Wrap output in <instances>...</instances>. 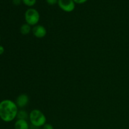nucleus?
Listing matches in <instances>:
<instances>
[{
	"label": "nucleus",
	"mask_w": 129,
	"mask_h": 129,
	"mask_svg": "<svg viewBox=\"0 0 129 129\" xmlns=\"http://www.w3.org/2000/svg\"><path fill=\"white\" fill-rule=\"evenodd\" d=\"M18 107L16 103L11 100L6 99L0 102V118L8 123L13 121L17 117Z\"/></svg>",
	"instance_id": "f257e3e1"
},
{
	"label": "nucleus",
	"mask_w": 129,
	"mask_h": 129,
	"mask_svg": "<svg viewBox=\"0 0 129 129\" xmlns=\"http://www.w3.org/2000/svg\"><path fill=\"white\" fill-rule=\"evenodd\" d=\"M29 119L31 124L35 127H43L46 123L47 118L40 110L34 109L29 114Z\"/></svg>",
	"instance_id": "f03ea898"
},
{
	"label": "nucleus",
	"mask_w": 129,
	"mask_h": 129,
	"mask_svg": "<svg viewBox=\"0 0 129 129\" xmlns=\"http://www.w3.org/2000/svg\"><path fill=\"white\" fill-rule=\"evenodd\" d=\"M25 20L26 23L30 26L38 25L40 20V14L39 11L34 8H29L25 13Z\"/></svg>",
	"instance_id": "7ed1b4c3"
},
{
	"label": "nucleus",
	"mask_w": 129,
	"mask_h": 129,
	"mask_svg": "<svg viewBox=\"0 0 129 129\" xmlns=\"http://www.w3.org/2000/svg\"><path fill=\"white\" fill-rule=\"evenodd\" d=\"M58 5L65 12H72L75 8V3L73 0H58Z\"/></svg>",
	"instance_id": "20e7f679"
},
{
	"label": "nucleus",
	"mask_w": 129,
	"mask_h": 129,
	"mask_svg": "<svg viewBox=\"0 0 129 129\" xmlns=\"http://www.w3.org/2000/svg\"><path fill=\"white\" fill-rule=\"evenodd\" d=\"M33 35L37 39H42L47 35V30L44 26L41 25H37L31 29Z\"/></svg>",
	"instance_id": "39448f33"
},
{
	"label": "nucleus",
	"mask_w": 129,
	"mask_h": 129,
	"mask_svg": "<svg viewBox=\"0 0 129 129\" xmlns=\"http://www.w3.org/2000/svg\"><path fill=\"white\" fill-rule=\"evenodd\" d=\"M29 102V97L26 94H21L16 98L15 103L18 108H23L26 107Z\"/></svg>",
	"instance_id": "423d86ee"
},
{
	"label": "nucleus",
	"mask_w": 129,
	"mask_h": 129,
	"mask_svg": "<svg viewBox=\"0 0 129 129\" xmlns=\"http://www.w3.org/2000/svg\"><path fill=\"white\" fill-rule=\"evenodd\" d=\"M29 124L26 120L17 119L14 124L15 129H29Z\"/></svg>",
	"instance_id": "0eeeda50"
},
{
	"label": "nucleus",
	"mask_w": 129,
	"mask_h": 129,
	"mask_svg": "<svg viewBox=\"0 0 129 129\" xmlns=\"http://www.w3.org/2000/svg\"><path fill=\"white\" fill-rule=\"evenodd\" d=\"M31 29L32 28H31L30 25H29L27 23H24L20 27V31L23 35H26L30 34V31H31Z\"/></svg>",
	"instance_id": "6e6552de"
},
{
	"label": "nucleus",
	"mask_w": 129,
	"mask_h": 129,
	"mask_svg": "<svg viewBox=\"0 0 129 129\" xmlns=\"http://www.w3.org/2000/svg\"><path fill=\"white\" fill-rule=\"evenodd\" d=\"M29 117V115L28 114L27 112L25 110H18L17 114V119H21V120H26Z\"/></svg>",
	"instance_id": "1a4fd4ad"
},
{
	"label": "nucleus",
	"mask_w": 129,
	"mask_h": 129,
	"mask_svg": "<svg viewBox=\"0 0 129 129\" xmlns=\"http://www.w3.org/2000/svg\"><path fill=\"white\" fill-rule=\"evenodd\" d=\"M22 2L24 5L27 6H33L36 3V0H22Z\"/></svg>",
	"instance_id": "9d476101"
},
{
	"label": "nucleus",
	"mask_w": 129,
	"mask_h": 129,
	"mask_svg": "<svg viewBox=\"0 0 129 129\" xmlns=\"http://www.w3.org/2000/svg\"><path fill=\"white\" fill-rule=\"evenodd\" d=\"M42 129H54V128L52 124H50V123H46L42 127Z\"/></svg>",
	"instance_id": "9b49d317"
},
{
	"label": "nucleus",
	"mask_w": 129,
	"mask_h": 129,
	"mask_svg": "<svg viewBox=\"0 0 129 129\" xmlns=\"http://www.w3.org/2000/svg\"><path fill=\"white\" fill-rule=\"evenodd\" d=\"M47 3L50 5H55L58 3V0H46Z\"/></svg>",
	"instance_id": "f8f14e48"
},
{
	"label": "nucleus",
	"mask_w": 129,
	"mask_h": 129,
	"mask_svg": "<svg viewBox=\"0 0 129 129\" xmlns=\"http://www.w3.org/2000/svg\"><path fill=\"white\" fill-rule=\"evenodd\" d=\"M75 3L77 4H83L86 2L88 0H73Z\"/></svg>",
	"instance_id": "ddd939ff"
},
{
	"label": "nucleus",
	"mask_w": 129,
	"mask_h": 129,
	"mask_svg": "<svg viewBox=\"0 0 129 129\" xmlns=\"http://www.w3.org/2000/svg\"><path fill=\"white\" fill-rule=\"evenodd\" d=\"M21 1H22V0H13V3L15 5L18 6V5H20Z\"/></svg>",
	"instance_id": "4468645a"
},
{
	"label": "nucleus",
	"mask_w": 129,
	"mask_h": 129,
	"mask_svg": "<svg viewBox=\"0 0 129 129\" xmlns=\"http://www.w3.org/2000/svg\"><path fill=\"white\" fill-rule=\"evenodd\" d=\"M5 52V48H4L3 46L0 45V55H3Z\"/></svg>",
	"instance_id": "2eb2a0df"
},
{
	"label": "nucleus",
	"mask_w": 129,
	"mask_h": 129,
	"mask_svg": "<svg viewBox=\"0 0 129 129\" xmlns=\"http://www.w3.org/2000/svg\"><path fill=\"white\" fill-rule=\"evenodd\" d=\"M0 42H1V36H0Z\"/></svg>",
	"instance_id": "dca6fc26"
}]
</instances>
